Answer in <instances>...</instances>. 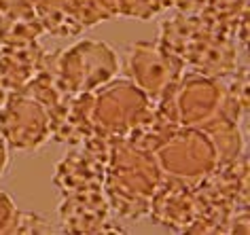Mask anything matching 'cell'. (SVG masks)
Segmentation results:
<instances>
[{"label":"cell","mask_w":250,"mask_h":235,"mask_svg":"<svg viewBox=\"0 0 250 235\" xmlns=\"http://www.w3.org/2000/svg\"><path fill=\"white\" fill-rule=\"evenodd\" d=\"M183 68V59L166 51L159 42H136L127 58V72L132 83L145 91L153 104L178 81Z\"/></svg>","instance_id":"52a82bcc"},{"label":"cell","mask_w":250,"mask_h":235,"mask_svg":"<svg viewBox=\"0 0 250 235\" xmlns=\"http://www.w3.org/2000/svg\"><path fill=\"white\" fill-rule=\"evenodd\" d=\"M79 146V151L66 155L55 170L53 182L60 187L62 195L79 191H100L104 187L110 138L93 134Z\"/></svg>","instance_id":"8992f818"},{"label":"cell","mask_w":250,"mask_h":235,"mask_svg":"<svg viewBox=\"0 0 250 235\" xmlns=\"http://www.w3.org/2000/svg\"><path fill=\"white\" fill-rule=\"evenodd\" d=\"M153 102L129 81H108L93 91V132L106 138H123Z\"/></svg>","instance_id":"277c9868"},{"label":"cell","mask_w":250,"mask_h":235,"mask_svg":"<svg viewBox=\"0 0 250 235\" xmlns=\"http://www.w3.org/2000/svg\"><path fill=\"white\" fill-rule=\"evenodd\" d=\"M164 176L155 153L142 151L125 138H110L104 195L110 208L123 218L148 216L151 197Z\"/></svg>","instance_id":"6da1fadb"},{"label":"cell","mask_w":250,"mask_h":235,"mask_svg":"<svg viewBox=\"0 0 250 235\" xmlns=\"http://www.w3.org/2000/svg\"><path fill=\"white\" fill-rule=\"evenodd\" d=\"M108 214L110 203L102 189L64 193V199L60 203L62 227L68 233H121V227H108Z\"/></svg>","instance_id":"ba28073f"},{"label":"cell","mask_w":250,"mask_h":235,"mask_svg":"<svg viewBox=\"0 0 250 235\" xmlns=\"http://www.w3.org/2000/svg\"><path fill=\"white\" fill-rule=\"evenodd\" d=\"M155 157L166 176L191 184L199 182L208 172L221 165L214 142L199 127L178 125L172 138L155 151Z\"/></svg>","instance_id":"3957f363"},{"label":"cell","mask_w":250,"mask_h":235,"mask_svg":"<svg viewBox=\"0 0 250 235\" xmlns=\"http://www.w3.org/2000/svg\"><path fill=\"white\" fill-rule=\"evenodd\" d=\"M51 227L41 216L20 212L7 193L0 191V233H49Z\"/></svg>","instance_id":"8fae6325"},{"label":"cell","mask_w":250,"mask_h":235,"mask_svg":"<svg viewBox=\"0 0 250 235\" xmlns=\"http://www.w3.org/2000/svg\"><path fill=\"white\" fill-rule=\"evenodd\" d=\"M0 136L17 151H39L51 138L47 110L26 91L9 98L0 106Z\"/></svg>","instance_id":"5b68a950"},{"label":"cell","mask_w":250,"mask_h":235,"mask_svg":"<svg viewBox=\"0 0 250 235\" xmlns=\"http://www.w3.org/2000/svg\"><path fill=\"white\" fill-rule=\"evenodd\" d=\"M42 47L39 42L23 47H0V106L30 83L42 61Z\"/></svg>","instance_id":"9c48e42d"},{"label":"cell","mask_w":250,"mask_h":235,"mask_svg":"<svg viewBox=\"0 0 250 235\" xmlns=\"http://www.w3.org/2000/svg\"><path fill=\"white\" fill-rule=\"evenodd\" d=\"M7 2H9V0H0V11L4 9V4H7Z\"/></svg>","instance_id":"4fadbf2b"},{"label":"cell","mask_w":250,"mask_h":235,"mask_svg":"<svg viewBox=\"0 0 250 235\" xmlns=\"http://www.w3.org/2000/svg\"><path fill=\"white\" fill-rule=\"evenodd\" d=\"M49 64L70 94H89L115 78L119 70L115 51L106 42L83 40L68 51L47 55Z\"/></svg>","instance_id":"7a4b0ae2"},{"label":"cell","mask_w":250,"mask_h":235,"mask_svg":"<svg viewBox=\"0 0 250 235\" xmlns=\"http://www.w3.org/2000/svg\"><path fill=\"white\" fill-rule=\"evenodd\" d=\"M45 32L30 0H9L0 11V47H23L39 42Z\"/></svg>","instance_id":"30bf717a"},{"label":"cell","mask_w":250,"mask_h":235,"mask_svg":"<svg viewBox=\"0 0 250 235\" xmlns=\"http://www.w3.org/2000/svg\"><path fill=\"white\" fill-rule=\"evenodd\" d=\"M9 168V148H7V142L0 136V178L4 176V172Z\"/></svg>","instance_id":"7c38bea8"}]
</instances>
